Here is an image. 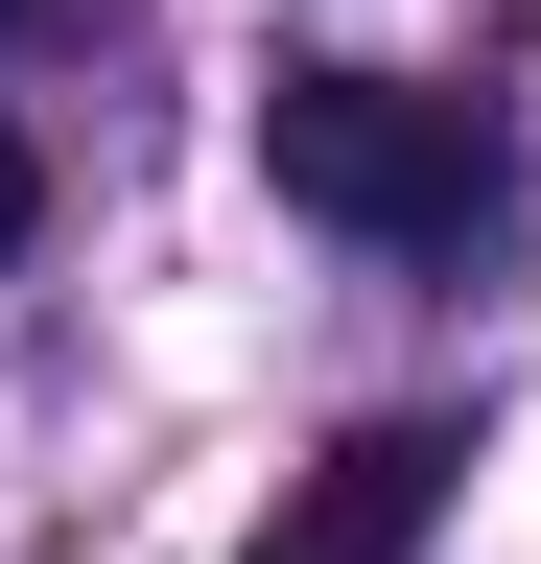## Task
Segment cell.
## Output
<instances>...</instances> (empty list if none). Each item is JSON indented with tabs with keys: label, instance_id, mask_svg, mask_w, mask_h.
<instances>
[{
	"label": "cell",
	"instance_id": "3957f363",
	"mask_svg": "<svg viewBox=\"0 0 541 564\" xmlns=\"http://www.w3.org/2000/svg\"><path fill=\"white\" fill-rule=\"evenodd\" d=\"M24 236H47V141L0 118V259H24Z\"/></svg>",
	"mask_w": 541,
	"mask_h": 564
},
{
	"label": "cell",
	"instance_id": "7a4b0ae2",
	"mask_svg": "<svg viewBox=\"0 0 541 564\" xmlns=\"http://www.w3.org/2000/svg\"><path fill=\"white\" fill-rule=\"evenodd\" d=\"M424 518H447V423H354L236 564H424Z\"/></svg>",
	"mask_w": 541,
	"mask_h": 564
},
{
	"label": "cell",
	"instance_id": "6da1fadb",
	"mask_svg": "<svg viewBox=\"0 0 541 564\" xmlns=\"http://www.w3.org/2000/svg\"><path fill=\"white\" fill-rule=\"evenodd\" d=\"M259 165H283V212H329V236H470L495 141H470V95H400V70H283V95H259Z\"/></svg>",
	"mask_w": 541,
	"mask_h": 564
},
{
	"label": "cell",
	"instance_id": "277c9868",
	"mask_svg": "<svg viewBox=\"0 0 541 564\" xmlns=\"http://www.w3.org/2000/svg\"><path fill=\"white\" fill-rule=\"evenodd\" d=\"M0 24H47V0H0Z\"/></svg>",
	"mask_w": 541,
	"mask_h": 564
}]
</instances>
